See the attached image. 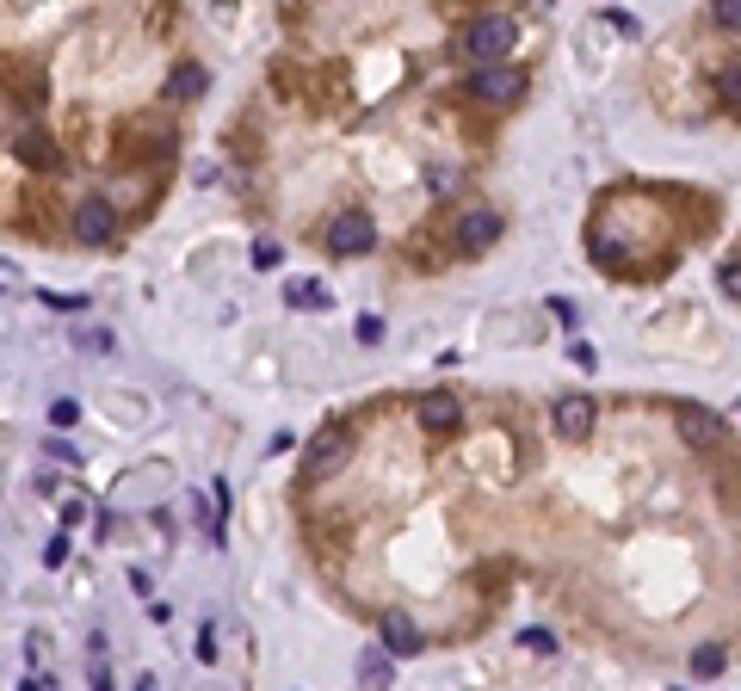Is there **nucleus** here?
<instances>
[{"mask_svg":"<svg viewBox=\"0 0 741 691\" xmlns=\"http://www.w3.org/2000/svg\"><path fill=\"white\" fill-rule=\"evenodd\" d=\"M513 44H519V25H513L507 13H482V19H470V31H464V56H470L476 68H501V56H513Z\"/></svg>","mask_w":741,"mask_h":691,"instance_id":"1","label":"nucleus"},{"mask_svg":"<svg viewBox=\"0 0 741 691\" xmlns=\"http://www.w3.org/2000/svg\"><path fill=\"white\" fill-rule=\"evenodd\" d=\"M346 457H352V432L346 426H322L309 439V451H303V469H309V476H340Z\"/></svg>","mask_w":741,"mask_h":691,"instance_id":"2","label":"nucleus"},{"mask_svg":"<svg viewBox=\"0 0 741 691\" xmlns=\"http://www.w3.org/2000/svg\"><path fill=\"white\" fill-rule=\"evenodd\" d=\"M328 247L340 253V260H359V253L377 247V223H371L365 210H340L334 223H328Z\"/></svg>","mask_w":741,"mask_h":691,"instance_id":"3","label":"nucleus"},{"mask_svg":"<svg viewBox=\"0 0 741 691\" xmlns=\"http://www.w3.org/2000/svg\"><path fill=\"white\" fill-rule=\"evenodd\" d=\"M470 99H482V105H519L525 99V75H519V68H476V75H470Z\"/></svg>","mask_w":741,"mask_h":691,"instance_id":"4","label":"nucleus"},{"mask_svg":"<svg viewBox=\"0 0 741 691\" xmlns=\"http://www.w3.org/2000/svg\"><path fill=\"white\" fill-rule=\"evenodd\" d=\"M112 235H118V210L105 204V198H81L75 204V241L81 247H105Z\"/></svg>","mask_w":741,"mask_h":691,"instance_id":"5","label":"nucleus"},{"mask_svg":"<svg viewBox=\"0 0 741 691\" xmlns=\"http://www.w3.org/2000/svg\"><path fill=\"white\" fill-rule=\"evenodd\" d=\"M427 648V636H420V624L402 611V605H390L383 611V654H390V661H414V654Z\"/></svg>","mask_w":741,"mask_h":691,"instance_id":"6","label":"nucleus"},{"mask_svg":"<svg viewBox=\"0 0 741 691\" xmlns=\"http://www.w3.org/2000/svg\"><path fill=\"white\" fill-rule=\"evenodd\" d=\"M501 241V210H488V204H470L464 216H457V247L464 253H482Z\"/></svg>","mask_w":741,"mask_h":691,"instance_id":"7","label":"nucleus"},{"mask_svg":"<svg viewBox=\"0 0 741 691\" xmlns=\"http://www.w3.org/2000/svg\"><path fill=\"white\" fill-rule=\"evenodd\" d=\"M674 426H680V439H686L692 451H717V414H711V408L680 402V408H674Z\"/></svg>","mask_w":741,"mask_h":691,"instance_id":"8","label":"nucleus"},{"mask_svg":"<svg viewBox=\"0 0 741 691\" xmlns=\"http://www.w3.org/2000/svg\"><path fill=\"white\" fill-rule=\"evenodd\" d=\"M550 426L562 432V439H587L593 432V395H562V402L550 408Z\"/></svg>","mask_w":741,"mask_h":691,"instance_id":"9","label":"nucleus"},{"mask_svg":"<svg viewBox=\"0 0 741 691\" xmlns=\"http://www.w3.org/2000/svg\"><path fill=\"white\" fill-rule=\"evenodd\" d=\"M414 420L427 426V432H457V420H464V408H457V395H420L414 402Z\"/></svg>","mask_w":741,"mask_h":691,"instance_id":"10","label":"nucleus"},{"mask_svg":"<svg viewBox=\"0 0 741 691\" xmlns=\"http://www.w3.org/2000/svg\"><path fill=\"white\" fill-rule=\"evenodd\" d=\"M285 303H291V309H328L334 297H328L322 278H291V284H285Z\"/></svg>","mask_w":741,"mask_h":691,"instance_id":"11","label":"nucleus"},{"mask_svg":"<svg viewBox=\"0 0 741 691\" xmlns=\"http://www.w3.org/2000/svg\"><path fill=\"white\" fill-rule=\"evenodd\" d=\"M19 161H25V167H56V142H50L44 130H25V136H19Z\"/></svg>","mask_w":741,"mask_h":691,"instance_id":"12","label":"nucleus"},{"mask_svg":"<svg viewBox=\"0 0 741 691\" xmlns=\"http://www.w3.org/2000/svg\"><path fill=\"white\" fill-rule=\"evenodd\" d=\"M198 93H204V68L198 62H180L167 75V99H198Z\"/></svg>","mask_w":741,"mask_h":691,"instance_id":"13","label":"nucleus"},{"mask_svg":"<svg viewBox=\"0 0 741 691\" xmlns=\"http://www.w3.org/2000/svg\"><path fill=\"white\" fill-rule=\"evenodd\" d=\"M729 667V648H717V642H704V648H692V673L698 679H717Z\"/></svg>","mask_w":741,"mask_h":691,"instance_id":"14","label":"nucleus"},{"mask_svg":"<svg viewBox=\"0 0 741 691\" xmlns=\"http://www.w3.org/2000/svg\"><path fill=\"white\" fill-rule=\"evenodd\" d=\"M359 679L383 691V685H390V679H396V661H390V654H383V648H377V654H365V661H359Z\"/></svg>","mask_w":741,"mask_h":691,"instance_id":"15","label":"nucleus"},{"mask_svg":"<svg viewBox=\"0 0 741 691\" xmlns=\"http://www.w3.org/2000/svg\"><path fill=\"white\" fill-rule=\"evenodd\" d=\"M254 266H260V272H272V266H285V247H278L272 235H260V241H254Z\"/></svg>","mask_w":741,"mask_h":691,"instance_id":"16","label":"nucleus"},{"mask_svg":"<svg viewBox=\"0 0 741 691\" xmlns=\"http://www.w3.org/2000/svg\"><path fill=\"white\" fill-rule=\"evenodd\" d=\"M717 93H723V99L735 105V112H741V62H729L723 75H717Z\"/></svg>","mask_w":741,"mask_h":691,"instance_id":"17","label":"nucleus"},{"mask_svg":"<svg viewBox=\"0 0 741 691\" xmlns=\"http://www.w3.org/2000/svg\"><path fill=\"white\" fill-rule=\"evenodd\" d=\"M81 420V402H75V395H56V402H50V426H75Z\"/></svg>","mask_w":741,"mask_h":691,"instance_id":"18","label":"nucleus"},{"mask_svg":"<svg viewBox=\"0 0 741 691\" xmlns=\"http://www.w3.org/2000/svg\"><path fill=\"white\" fill-rule=\"evenodd\" d=\"M519 648H532V654H556V636H550V630H519Z\"/></svg>","mask_w":741,"mask_h":691,"instance_id":"19","label":"nucleus"},{"mask_svg":"<svg viewBox=\"0 0 741 691\" xmlns=\"http://www.w3.org/2000/svg\"><path fill=\"white\" fill-rule=\"evenodd\" d=\"M352 334H359L365 346H377V340H383V315H359V327H352Z\"/></svg>","mask_w":741,"mask_h":691,"instance_id":"20","label":"nucleus"},{"mask_svg":"<svg viewBox=\"0 0 741 691\" xmlns=\"http://www.w3.org/2000/svg\"><path fill=\"white\" fill-rule=\"evenodd\" d=\"M717 284H723V290H729V297H735V303H741V260H729V266H723V272H717Z\"/></svg>","mask_w":741,"mask_h":691,"instance_id":"21","label":"nucleus"},{"mask_svg":"<svg viewBox=\"0 0 741 691\" xmlns=\"http://www.w3.org/2000/svg\"><path fill=\"white\" fill-rule=\"evenodd\" d=\"M550 315H556V321H562V327H575V321H581V309H575V303H569V297H550Z\"/></svg>","mask_w":741,"mask_h":691,"instance_id":"22","label":"nucleus"},{"mask_svg":"<svg viewBox=\"0 0 741 691\" xmlns=\"http://www.w3.org/2000/svg\"><path fill=\"white\" fill-rule=\"evenodd\" d=\"M62 562H68V537L56 531V537H50V550H44V568H62Z\"/></svg>","mask_w":741,"mask_h":691,"instance_id":"23","label":"nucleus"},{"mask_svg":"<svg viewBox=\"0 0 741 691\" xmlns=\"http://www.w3.org/2000/svg\"><path fill=\"white\" fill-rule=\"evenodd\" d=\"M717 25H723V31H741V0H723V7H717Z\"/></svg>","mask_w":741,"mask_h":691,"instance_id":"24","label":"nucleus"},{"mask_svg":"<svg viewBox=\"0 0 741 691\" xmlns=\"http://www.w3.org/2000/svg\"><path fill=\"white\" fill-rule=\"evenodd\" d=\"M569 358H575V365H581V371H593V365H599V352H593L587 340H575V346H569Z\"/></svg>","mask_w":741,"mask_h":691,"instance_id":"25","label":"nucleus"},{"mask_svg":"<svg viewBox=\"0 0 741 691\" xmlns=\"http://www.w3.org/2000/svg\"><path fill=\"white\" fill-rule=\"evenodd\" d=\"M44 451H50V457H56V463H75V457H81V451H75V445H68V439H50V445H44Z\"/></svg>","mask_w":741,"mask_h":691,"instance_id":"26","label":"nucleus"},{"mask_svg":"<svg viewBox=\"0 0 741 691\" xmlns=\"http://www.w3.org/2000/svg\"><path fill=\"white\" fill-rule=\"evenodd\" d=\"M198 654H204V661H217V630H210V624L198 630Z\"/></svg>","mask_w":741,"mask_h":691,"instance_id":"27","label":"nucleus"},{"mask_svg":"<svg viewBox=\"0 0 741 691\" xmlns=\"http://www.w3.org/2000/svg\"><path fill=\"white\" fill-rule=\"evenodd\" d=\"M44 303H50V309H62V315H68V309H81V297H62V290H44Z\"/></svg>","mask_w":741,"mask_h":691,"instance_id":"28","label":"nucleus"},{"mask_svg":"<svg viewBox=\"0 0 741 691\" xmlns=\"http://www.w3.org/2000/svg\"><path fill=\"white\" fill-rule=\"evenodd\" d=\"M19 691H44V685H38V679H19Z\"/></svg>","mask_w":741,"mask_h":691,"instance_id":"29","label":"nucleus"},{"mask_svg":"<svg viewBox=\"0 0 741 691\" xmlns=\"http://www.w3.org/2000/svg\"><path fill=\"white\" fill-rule=\"evenodd\" d=\"M136 691H155V679H136Z\"/></svg>","mask_w":741,"mask_h":691,"instance_id":"30","label":"nucleus"}]
</instances>
